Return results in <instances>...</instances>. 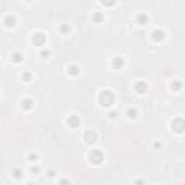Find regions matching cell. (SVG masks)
I'll use <instances>...</instances> for the list:
<instances>
[{
  "instance_id": "1",
  "label": "cell",
  "mask_w": 185,
  "mask_h": 185,
  "mask_svg": "<svg viewBox=\"0 0 185 185\" xmlns=\"http://www.w3.org/2000/svg\"><path fill=\"white\" fill-rule=\"evenodd\" d=\"M114 100H116V97L110 90H103L99 96V103L101 107H110L111 104H114Z\"/></svg>"
},
{
  "instance_id": "2",
  "label": "cell",
  "mask_w": 185,
  "mask_h": 185,
  "mask_svg": "<svg viewBox=\"0 0 185 185\" xmlns=\"http://www.w3.org/2000/svg\"><path fill=\"white\" fill-rule=\"evenodd\" d=\"M171 129H172V132H175V133H178V135H182L185 132V120L181 117L174 119V120L171 121Z\"/></svg>"
},
{
  "instance_id": "3",
  "label": "cell",
  "mask_w": 185,
  "mask_h": 185,
  "mask_svg": "<svg viewBox=\"0 0 185 185\" xmlns=\"http://www.w3.org/2000/svg\"><path fill=\"white\" fill-rule=\"evenodd\" d=\"M88 158H90L91 164H94V165H100L101 162L104 161V155H103V152L100 149H93V151L90 152Z\"/></svg>"
},
{
  "instance_id": "4",
  "label": "cell",
  "mask_w": 185,
  "mask_h": 185,
  "mask_svg": "<svg viewBox=\"0 0 185 185\" xmlns=\"http://www.w3.org/2000/svg\"><path fill=\"white\" fill-rule=\"evenodd\" d=\"M32 42H34L36 46H44L45 42H46V36H45V34H42V32H36V34H34V36H32Z\"/></svg>"
},
{
  "instance_id": "5",
  "label": "cell",
  "mask_w": 185,
  "mask_h": 185,
  "mask_svg": "<svg viewBox=\"0 0 185 185\" xmlns=\"http://www.w3.org/2000/svg\"><path fill=\"white\" fill-rule=\"evenodd\" d=\"M83 139H84L85 143H88V145H93V143H96L97 142V133L94 132V130H87L83 136Z\"/></svg>"
},
{
  "instance_id": "6",
  "label": "cell",
  "mask_w": 185,
  "mask_h": 185,
  "mask_svg": "<svg viewBox=\"0 0 185 185\" xmlns=\"http://www.w3.org/2000/svg\"><path fill=\"white\" fill-rule=\"evenodd\" d=\"M80 123H81V120L78 116H75V114H72V116H69L67 119V124L71 127V129H77L78 126H80Z\"/></svg>"
},
{
  "instance_id": "7",
  "label": "cell",
  "mask_w": 185,
  "mask_h": 185,
  "mask_svg": "<svg viewBox=\"0 0 185 185\" xmlns=\"http://www.w3.org/2000/svg\"><path fill=\"white\" fill-rule=\"evenodd\" d=\"M151 36L155 42H162V41L165 39V32H164L162 29H155L151 34Z\"/></svg>"
},
{
  "instance_id": "8",
  "label": "cell",
  "mask_w": 185,
  "mask_h": 185,
  "mask_svg": "<svg viewBox=\"0 0 185 185\" xmlns=\"http://www.w3.org/2000/svg\"><path fill=\"white\" fill-rule=\"evenodd\" d=\"M3 23H4L6 28H15L16 26V17L13 15H6L3 19Z\"/></svg>"
},
{
  "instance_id": "9",
  "label": "cell",
  "mask_w": 185,
  "mask_h": 185,
  "mask_svg": "<svg viewBox=\"0 0 185 185\" xmlns=\"http://www.w3.org/2000/svg\"><path fill=\"white\" fill-rule=\"evenodd\" d=\"M135 91L137 94H145L148 91V84L145 81H137L135 84Z\"/></svg>"
},
{
  "instance_id": "10",
  "label": "cell",
  "mask_w": 185,
  "mask_h": 185,
  "mask_svg": "<svg viewBox=\"0 0 185 185\" xmlns=\"http://www.w3.org/2000/svg\"><path fill=\"white\" fill-rule=\"evenodd\" d=\"M123 65H124V61H123L121 56H116V58H113V61H111V67L114 68V69H121Z\"/></svg>"
},
{
  "instance_id": "11",
  "label": "cell",
  "mask_w": 185,
  "mask_h": 185,
  "mask_svg": "<svg viewBox=\"0 0 185 185\" xmlns=\"http://www.w3.org/2000/svg\"><path fill=\"white\" fill-rule=\"evenodd\" d=\"M34 100L32 99H23V100L20 101V107L23 109V110H31L32 107H34Z\"/></svg>"
},
{
  "instance_id": "12",
  "label": "cell",
  "mask_w": 185,
  "mask_h": 185,
  "mask_svg": "<svg viewBox=\"0 0 185 185\" xmlns=\"http://www.w3.org/2000/svg\"><path fill=\"white\" fill-rule=\"evenodd\" d=\"M80 72H81V68L78 67V65H69V67H68V74L72 75V77L80 75Z\"/></svg>"
},
{
  "instance_id": "13",
  "label": "cell",
  "mask_w": 185,
  "mask_h": 185,
  "mask_svg": "<svg viewBox=\"0 0 185 185\" xmlns=\"http://www.w3.org/2000/svg\"><path fill=\"white\" fill-rule=\"evenodd\" d=\"M181 88H182V83H181L179 80H174V81L171 83V90H172L174 93L181 91Z\"/></svg>"
},
{
  "instance_id": "14",
  "label": "cell",
  "mask_w": 185,
  "mask_h": 185,
  "mask_svg": "<svg viewBox=\"0 0 185 185\" xmlns=\"http://www.w3.org/2000/svg\"><path fill=\"white\" fill-rule=\"evenodd\" d=\"M136 20H137V23L139 25H146L148 22H149V17H148V15H145V13H139L137 15V17H136Z\"/></svg>"
},
{
  "instance_id": "15",
  "label": "cell",
  "mask_w": 185,
  "mask_h": 185,
  "mask_svg": "<svg viewBox=\"0 0 185 185\" xmlns=\"http://www.w3.org/2000/svg\"><path fill=\"white\" fill-rule=\"evenodd\" d=\"M103 20H104V15L101 12H94L93 13V22L94 23H101Z\"/></svg>"
},
{
  "instance_id": "16",
  "label": "cell",
  "mask_w": 185,
  "mask_h": 185,
  "mask_svg": "<svg viewBox=\"0 0 185 185\" xmlns=\"http://www.w3.org/2000/svg\"><path fill=\"white\" fill-rule=\"evenodd\" d=\"M12 61L16 62V64L22 62V61H23V54H22V52H15V54H12Z\"/></svg>"
},
{
  "instance_id": "17",
  "label": "cell",
  "mask_w": 185,
  "mask_h": 185,
  "mask_svg": "<svg viewBox=\"0 0 185 185\" xmlns=\"http://www.w3.org/2000/svg\"><path fill=\"white\" fill-rule=\"evenodd\" d=\"M126 116L129 119H136L137 117V110H136L135 107H130V109H127V111H126Z\"/></svg>"
},
{
  "instance_id": "18",
  "label": "cell",
  "mask_w": 185,
  "mask_h": 185,
  "mask_svg": "<svg viewBox=\"0 0 185 185\" xmlns=\"http://www.w3.org/2000/svg\"><path fill=\"white\" fill-rule=\"evenodd\" d=\"M59 32H61L62 35L69 34V32H71V26H69V25H67V23H62V25L59 26Z\"/></svg>"
},
{
  "instance_id": "19",
  "label": "cell",
  "mask_w": 185,
  "mask_h": 185,
  "mask_svg": "<svg viewBox=\"0 0 185 185\" xmlns=\"http://www.w3.org/2000/svg\"><path fill=\"white\" fill-rule=\"evenodd\" d=\"M22 80H23L25 83H31V81H32V74L28 72V71L23 72V74H22Z\"/></svg>"
},
{
  "instance_id": "20",
  "label": "cell",
  "mask_w": 185,
  "mask_h": 185,
  "mask_svg": "<svg viewBox=\"0 0 185 185\" xmlns=\"http://www.w3.org/2000/svg\"><path fill=\"white\" fill-rule=\"evenodd\" d=\"M23 176V172L20 171L19 168H16V169H13V178H16V179H20Z\"/></svg>"
},
{
  "instance_id": "21",
  "label": "cell",
  "mask_w": 185,
  "mask_h": 185,
  "mask_svg": "<svg viewBox=\"0 0 185 185\" xmlns=\"http://www.w3.org/2000/svg\"><path fill=\"white\" fill-rule=\"evenodd\" d=\"M49 55H51V51L49 49H42V51H41V56H42V58H48Z\"/></svg>"
},
{
  "instance_id": "22",
  "label": "cell",
  "mask_w": 185,
  "mask_h": 185,
  "mask_svg": "<svg viewBox=\"0 0 185 185\" xmlns=\"http://www.w3.org/2000/svg\"><path fill=\"white\" fill-rule=\"evenodd\" d=\"M38 158H39V156H38L36 153H29V156H28V159H29V161H32V162L38 161Z\"/></svg>"
},
{
  "instance_id": "23",
  "label": "cell",
  "mask_w": 185,
  "mask_h": 185,
  "mask_svg": "<svg viewBox=\"0 0 185 185\" xmlns=\"http://www.w3.org/2000/svg\"><path fill=\"white\" fill-rule=\"evenodd\" d=\"M117 116H119V113L117 111H114V110H111V111L109 113V117L110 119H117Z\"/></svg>"
},
{
  "instance_id": "24",
  "label": "cell",
  "mask_w": 185,
  "mask_h": 185,
  "mask_svg": "<svg viewBox=\"0 0 185 185\" xmlns=\"http://www.w3.org/2000/svg\"><path fill=\"white\" fill-rule=\"evenodd\" d=\"M31 172H32V174H39V172H41V168H39V166H32V168H31Z\"/></svg>"
},
{
  "instance_id": "25",
  "label": "cell",
  "mask_w": 185,
  "mask_h": 185,
  "mask_svg": "<svg viewBox=\"0 0 185 185\" xmlns=\"http://www.w3.org/2000/svg\"><path fill=\"white\" fill-rule=\"evenodd\" d=\"M133 185H145V181H143V179H135V181H133Z\"/></svg>"
},
{
  "instance_id": "26",
  "label": "cell",
  "mask_w": 185,
  "mask_h": 185,
  "mask_svg": "<svg viewBox=\"0 0 185 185\" xmlns=\"http://www.w3.org/2000/svg\"><path fill=\"white\" fill-rule=\"evenodd\" d=\"M55 175H56V172H55L54 169H49V171H48V176H49V178H54Z\"/></svg>"
},
{
  "instance_id": "27",
  "label": "cell",
  "mask_w": 185,
  "mask_h": 185,
  "mask_svg": "<svg viewBox=\"0 0 185 185\" xmlns=\"http://www.w3.org/2000/svg\"><path fill=\"white\" fill-rule=\"evenodd\" d=\"M59 185H69V181H68L67 178H64V179L59 181Z\"/></svg>"
},
{
  "instance_id": "28",
  "label": "cell",
  "mask_w": 185,
  "mask_h": 185,
  "mask_svg": "<svg viewBox=\"0 0 185 185\" xmlns=\"http://www.w3.org/2000/svg\"><path fill=\"white\" fill-rule=\"evenodd\" d=\"M153 146H155V149H159V148H162V143H159V142H156V143H155Z\"/></svg>"
},
{
  "instance_id": "29",
  "label": "cell",
  "mask_w": 185,
  "mask_h": 185,
  "mask_svg": "<svg viewBox=\"0 0 185 185\" xmlns=\"http://www.w3.org/2000/svg\"><path fill=\"white\" fill-rule=\"evenodd\" d=\"M26 185H35V184H34V182H28Z\"/></svg>"
}]
</instances>
